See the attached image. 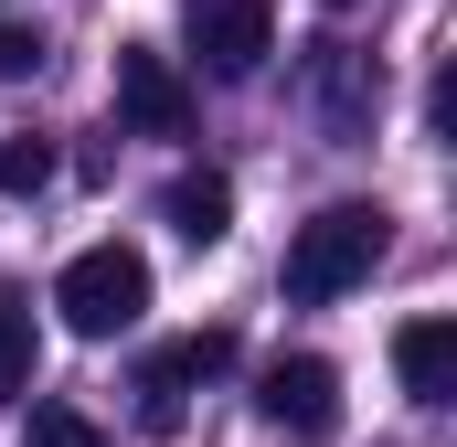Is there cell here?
Returning a JSON list of instances; mask_svg holds the SVG:
<instances>
[{
    "instance_id": "cell-1",
    "label": "cell",
    "mask_w": 457,
    "mask_h": 447,
    "mask_svg": "<svg viewBox=\"0 0 457 447\" xmlns=\"http://www.w3.org/2000/svg\"><path fill=\"white\" fill-rule=\"evenodd\" d=\"M383 245H394V224H383V203H330V214L298 224V245H287V299H351L372 266H383Z\"/></svg>"
},
{
    "instance_id": "cell-2",
    "label": "cell",
    "mask_w": 457,
    "mask_h": 447,
    "mask_svg": "<svg viewBox=\"0 0 457 447\" xmlns=\"http://www.w3.org/2000/svg\"><path fill=\"white\" fill-rule=\"evenodd\" d=\"M54 309H64L75 341H117L138 309H149V256H138V245H86V256L64 266Z\"/></svg>"
},
{
    "instance_id": "cell-3",
    "label": "cell",
    "mask_w": 457,
    "mask_h": 447,
    "mask_svg": "<svg viewBox=\"0 0 457 447\" xmlns=\"http://www.w3.org/2000/svg\"><path fill=\"white\" fill-rule=\"evenodd\" d=\"M255 416H266L277 437H330V426H341V373H330L320 351H287V362H266Z\"/></svg>"
},
{
    "instance_id": "cell-4",
    "label": "cell",
    "mask_w": 457,
    "mask_h": 447,
    "mask_svg": "<svg viewBox=\"0 0 457 447\" xmlns=\"http://www.w3.org/2000/svg\"><path fill=\"white\" fill-rule=\"evenodd\" d=\"M181 21H192V54H203L224 86H245V75L277 54V11H266V0H192Z\"/></svg>"
},
{
    "instance_id": "cell-5",
    "label": "cell",
    "mask_w": 457,
    "mask_h": 447,
    "mask_svg": "<svg viewBox=\"0 0 457 447\" xmlns=\"http://www.w3.org/2000/svg\"><path fill=\"white\" fill-rule=\"evenodd\" d=\"M224 362H234V331H192V341H170V351L138 373V426H149V437H170V426H181V405H192V384H213Z\"/></svg>"
},
{
    "instance_id": "cell-6",
    "label": "cell",
    "mask_w": 457,
    "mask_h": 447,
    "mask_svg": "<svg viewBox=\"0 0 457 447\" xmlns=\"http://www.w3.org/2000/svg\"><path fill=\"white\" fill-rule=\"evenodd\" d=\"M117 117H128L138 139H181V128H192V86H181V64L149 54V43H117Z\"/></svg>"
},
{
    "instance_id": "cell-7",
    "label": "cell",
    "mask_w": 457,
    "mask_h": 447,
    "mask_svg": "<svg viewBox=\"0 0 457 447\" xmlns=\"http://www.w3.org/2000/svg\"><path fill=\"white\" fill-rule=\"evenodd\" d=\"M394 373H404L415 405H447L457 394V331L447 320H404V331H394Z\"/></svg>"
},
{
    "instance_id": "cell-8",
    "label": "cell",
    "mask_w": 457,
    "mask_h": 447,
    "mask_svg": "<svg viewBox=\"0 0 457 447\" xmlns=\"http://www.w3.org/2000/svg\"><path fill=\"white\" fill-rule=\"evenodd\" d=\"M160 214L181 224V245H224V234H234V181H224V171H181Z\"/></svg>"
},
{
    "instance_id": "cell-9",
    "label": "cell",
    "mask_w": 457,
    "mask_h": 447,
    "mask_svg": "<svg viewBox=\"0 0 457 447\" xmlns=\"http://www.w3.org/2000/svg\"><path fill=\"white\" fill-rule=\"evenodd\" d=\"M21 394H32V299L0 288V405H21Z\"/></svg>"
},
{
    "instance_id": "cell-10",
    "label": "cell",
    "mask_w": 457,
    "mask_h": 447,
    "mask_svg": "<svg viewBox=\"0 0 457 447\" xmlns=\"http://www.w3.org/2000/svg\"><path fill=\"white\" fill-rule=\"evenodd\" d=\"M43 181H54V139H43V128H11V139H0V192L32 203Z\"/></svg>"
},
{
    "instance_id": "cell-11",
    "label": "cell",
    "mask_w": 457,
    "mask_h": 447,
    "mask_svg": "<svg viewBox=\"0 0 457 447\" xmlns=\"http://www.w3.org/2000/svg\"><path fill=\"white\" fill-rule=\"evenodd\" d=\"M21 447H107V426H96L86 405H64V394H54V405H32V426H21Z\"/></svg>"
},
{
    "instance_id": "cell-12",
    "label": "cell",
    "mask_w": 457,
    "mask_h": 447,
    "mask_svg": "<svg viewBox=\"0 0 457 447\" xmlns=\"http://www.w3.org/2000/svg\"><path fill=\"white\" fill-rule=\"evenodd\" d=\"M43 64V32L32 21H0V75H32Z\"/></svg>"
}]
</instances>
